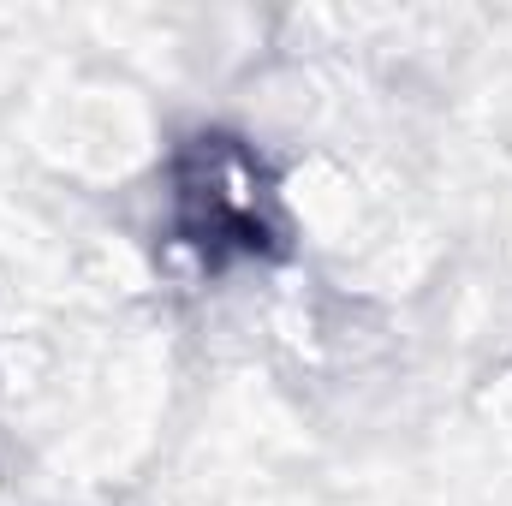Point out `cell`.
Wrapping results in <instances>:
<instances>
[{
	"instance_id": "cell-1",
	"label": "cell",
	"mask_w": 512,
	"mask_h": 506,
	"mask_svg": "<svg viewBox=\"0 0 512 506\" xmlns=\"http://www.w3.org/2000/svg\"><path fill=\"white\" fill-rule=\"evenodd\" d=\"M179 209L203 251H262L268 245L262 173L233 143H197V155L179 179Z\"/></svg>"
}]
</instances>
